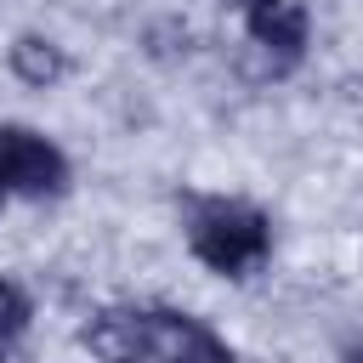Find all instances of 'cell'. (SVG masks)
<instances>
[{
    "label": "cell",
    "instance_id": "8",
    "mask_svg": "<svg viewBox=\"0 0 363 363\" xmlns=\"http://www.w3.org/2000/svg\"><path fill=\"white\" fill-rule=\"evenodd\" d=\"M346 363H363V346H357V352H346Z\"/></svg>",
    "mask_w": 363,
    "mask_h": 363
},
{
    "label": "cell",
    "instance_id": "3",
    "mask_svg": "<svg viewBox=\"0 0 363 363\" xmlns=\"http://www.w3.org/2000/svg\"><path fill=\"white\" fill-rule=\"evenodd\" d=\"M142 363H233V352L182 312H142Z\"/></svg>",
    "mask_w": 363,
    "mask_h": 363
},
{
    "label": "cell",
    "instance_id": "6",
    "mask_svg": "<svg viewBox=\"0 0 363 363\" xmlns=\"http://www.w3.org/2000/svg\"><path fill=\"white\" fill-rule=\"evenodd\" d=\"M11 68H17L28 85H51V79L62 74V51H57L51 40H34V34H28V40L11 45Z\"/></svg>",
    "mask_w": 363,
    "mask_h": 363
},
{
    "label": "cell",
    "instance_id": "4",
    "mask_svg": "<svg viewBox=\"0 0 363 363\" xmlns=\"http://www.w3.org/2000/svg\"><path fill=\"white\" fill-rule=\"evenodd\" d=\"M244 23H250L255 45H267L278 57H295L306 45V11H301V0H244Z\"/></svg>",
    "mask_w": 363,
    "mask_h": 363
},
{
    "label": "cell",
    "instance_id": "2",
    "mask_svg": "<svg viewBox=\"0 0 363 363\" xmlns=\"http://www.w3.org/2000/svg\"><path fill=\"white\" fill-rule=\"evenodd\" d=\"M68 182V164L62 153L23 130V125H0V193H28V199H45Z\"/></svg>",
    "mask_w": 363,
    "mask_h": 363
},
{
    "label": "cell",
    "instance_id": "5",
    "mask_svg": "<svg viewBox=\"0 0 363 363\" xmlns=\"http://www.w3.org/2000/svg\"><path fill=\"white\" fill-rule=\"evenodd\" d=\"M85 346L102 363H142V312H102V318H91Z\"/></svg>",
    "mask_w": 363,
    "mask_h": 363
},
{
    "label": "cell",
    "instance_id": "7",
    "mask_svg": "<svg viewBox=\"0 0 363 363\" xmlns=\"http://www.w3.org/2000/svg\"><path fill=\"white\" fill-rule=\"evenodd\" d=\"M23 329H28V295H23L17 284H6V278H0V363L17 352Z\"/></svg>",
    "mask_w": 363,
    "mask_h": 363
},
{
    "label": "cell",
    "instance_id": "1",
    "mask_svg": "<svg viewBox=\"0 0 363 363\" xmlns=\"http://www.w3.org/2000/svg\"><path fill=\"white\" fill-rule=\"evenodd\" d=\"M187 244H193V255L204 267H216L227 278H244V272H255L267 261L272 227H267L261 210H250L238 199H204L187 216Z\"/></svg>",
    "mask_w": 363,
    "mask_h": 363
}]
</instances>
